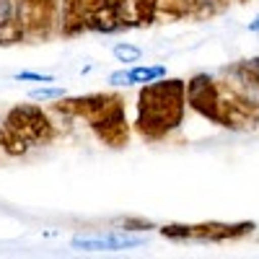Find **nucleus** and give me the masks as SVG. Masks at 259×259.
<instances>
[{
	"instance_id": "f257e3e1",
	"label": "nucleus",
	"mask_w": 259,
	"mask_h": 259,
	"mask_svg": "<svg viewBox=\"0 0 259 259\" xmlns=\"http://www.w3.org/2000/svg\"><path fill=\"white\" fill-rule=\"evenodd\" d=\"M187 106L184 80H153L145 83L138 99V133L148 140H163L182 124Z\"/></svg>"
},
{
	"instance_id": "f03ea898",
	"label": "nucleus",
	"mask_w": 259,
	"mask_h": 259,
	"mask_svg": "<svg viewBox=\"0 0 259 259\" xmlns=\"http://www.w3.org/2000/svg\"><path fill=\"white\" fill-rule=\"evenodd\" d=\"M55 109L70 117H80L91 124L94 133L112 148H122L130 138V127L124 119V104L114 94H91L55 104Z\"/></svg>"
},
{
	"instance_id": "7ed1b4c3",
	"label": "nucleus",
	"mask_w": 259,
	"mask_h": 259,
	"mask_svg": "<svg viewBox=\"0 0 259 259\" xmlns=\"http://www.w3.org/2000/svg\"><path fill=\"white\" fill-rule=\"evenodd\" d=\"M55 138V124L39 106H13L0 124V148L8 156H21L29 148L47 145Z\"/></svg>"
},
{
	"instance_id": "20e7f679",
	"label": "nucleus",
	"mask_w": 259,
	"mask_h": 259,
	"mask_svg": "<svg viewBox=\"0 0 259 259\" xmlns=\"http://www.w3.org/2000/svg\"><path fill=\"white\" fill-rule=\"evenodd\" d=\"M254 223H200V226H163L161 233L171 241H231L251 233Z\"/></svg>"
},
{
	"instance_id": "39448f33",
	"label": "nucleus",
	"mask_w": 259,
	"mask_h": 259,
	"mask_svg": "<svg viewBox=\"0 0 259 259\" xmlns=\"http://www.w3.org/2000/svg\"><path fill=\"white\" fill-rule=\"evenodd\" d=\"M130 0H85V29L112 34L127 26Z\"/></svg>"
},
{
	"instance_id": "423d86ee",
	"label": "nucleus",
	"mask_w": 259,
	"mask_h": 259,
	"mask_svg": "<svg viewBox=\"0 0 259 259\" xmlns=\"http://www.w3.org/2000/svg\"><path fill=\"white\" fill-rule=\"evenodd\" d=\"M16 6L24 34H47V29L55 24L57 0H18Z\"/></svg>"
},
{
	"instance_id": "0eeeda50",
	"label": "nucleus",
	"mask_w": 259,
	"mask_h": 259,
	"mask_svg": "<svg viewBox=\"0 0 259 259\" xmlns=\"http://www.w3.org/2000/svg\"><path fill=\"white\" fill-rule=\"evenodd\" d=\"M187 104L194 112H200L210 122H215V112H218V80L210 75H194L187 83Z\"/></svg>"
},
{
	"instance_id": "6e6552de",
	"label": "nucleus",
	"mask_w": 259,
	"mask_h": 259,
	"mask_svg": "<svg viewBox=\"0 0 259 259\" xmlns=\"http://www.w3.org/2000/svg\"><path fill=\"white\" fill-rule=\"evenodd\" d=\"M145 239L140 236H78L73 239V246L80 249V251H122V249H135V246H143Z\"/></svg>"
},
{
	"instance_id": "1a4fd4ad",
	"label": "nucleus",
	"mask_w": 259,
	"mask_h": 259,
	"mask_svg": "<svg viewBox=\"0 0 259 259\" xmlns=\"http://www.w3.org/2000/svg\"><path fill=\"white\" fill-rule=\"evenodd\" d=\"M166 78V68L163 65H138V68H130V70H117L109 75L112 85H138V83H153Z\"/></svg>"
},
{
	"instance_id": "9d476101",
	"label": "nucleus",
	"mask_w": 259,
	"mask_h": 259,
	"mask_svg": "<svg viewBox=\"0 0 259 259\" xmlns=\"http://www.w3.org/2000/svg\"><path fill=\"white\" fill-rule=\"evenodd\" d=\"M21 36H24V26L18 21V6L13 0H0V41L11 45Z\"/></svg>"
},
{
	"instance_id": "9b49d317",
	"label": "nucleus",
	"mask_w": 259,
	"mask_h": 259,
	"mask_svg": "<svg viewBox=\"0 0 259 259\" xmlns=\"http://www.w3.org/2000/svg\"><path fill=\"white\" fill-rule=\"evenodd\" d=\"M112 55L117 57V62H140V57H143V50L140 47H135V45H130V41H119V45H114V50H112Z\"/></svg>"
},
{
	"instance_id": "f8f14e48",
	"label": "nucleus",
	"mask_w": 259,
	"mask_h": 259,
	"mask_svg": "<svg viewBox=\"0 0 259 259\" xmlns=\"http://www.w3.org/2000/svg\"><path fill=\"white\" fill-rule=\"evenodd\" d=\"M130 6L135 8V21L148 24L150 16H153V11H156V0H130Z\"/></svg>"
},
{
	"instance_id": "ddd939ff",
	"label": "nucleus",
	"mask_w": 259,
	"mask_h": 259,
	"mask_svg": "<svg viewBox=\"0 0 259 259\" xmlns=\"http://www.w3.org/2000/svg\"><path fill=\"white\" fill-rule=\"evenodd\" d=\"M29 99L31 101H60L65 99V89H34Z\"/></svg>"
},
{
	"instance_id": "4468645a",
	"label": "nucleus",
	"mask_w": 259,
	"mask_h": 259,
	"mask_svg": "<svg viewBox=\"0 0 259 259\" xmlns=\"http://www.w3.org/2000/svg\"><path fill=\"white\" fill-rule=\"evenodd\" d=\"M239 70L241 75H246L249 78V83H254L256 89H259V57H254V60H246L244 65H239Z\"/></svg>"
},
{
	"instance_id": "2eb2a0df",
	"label": "nucleus",
	"mask_w": 259,
	"mask_h": 259,
	"mask_svg": "<svg viewBox=\"0 0 259 259\" xmlns=\"http://www.w3.org/2000/svg\"><path fill=\"white\" fill-rule=\"evenodd\" d=\"M16 80H36V83H52L55 75H47V73H16L13 75Z\"/></svg>"
},
{
	"instance_id": "dca6fc26",
	"label": "nucleus",
	"mask_w": 259,
	"mask_h": 259,
	"mask_svg": "<svg viewBox=\"0 0 259 259\" xmlns=\"http://www.w3.org/2000/svg\"><path fill=\"white\" fill-rule=\"evenodd\" d=\"M249 31H254V34H259V16L251 21V24H249Z\"/></svg>"
}]
</instances>
